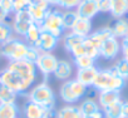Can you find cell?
<instances>
[{"instance_id": "cell-1", "label": "cell", "mask_w": 128, "mask_h": 118, "mask_svg": "<svg viewBox=\"0 0 128 118\" xmlns=\"http://www.w3.org/2000/svg\"><path fill=\"white\" fill-rule=\"evenodd\" d=\"M126 86V80L117 74V72L112 68L99 69L98 74L96 77V80L93 83V88L97 92L102 90H117L120 92L123 87Z\"/></svg>"}, {"instance_id": "cell-2", "label": "cell", "mask_w": 128, "mask_h": 118, "mask_svg": "<svg viewBox=\"0 0 128 118\" xmlns=\"http://www.w3.org/2000/svg\"><path fill=\"white\" fill-rule=\"evenodd\" d=\"M0 82H3L5 86H8L18 96L26 94L30 90V88L34 86V82L26 79L25 77H23L22 74H19L18 72L8 67L0 70Z\"/></svg>"}, {"instance_id": "cell-3", "label": "cell", "mask_w": 128, "mask_h": 118, "mask_svg": "<svg viewBox=\"0 0 128 118\" xmlns=\"http://www.w3.org/2000/svg\"><path fill=\"white\" fill-rule=\"evenodd\" d=\"M28 100L34 102L43 108H56V98L54 94V90L50 88V86L44 80L40 82L30 88V90L26 93Z\"/></svg>"}, {"instance_id": "cell-4", "label": "cell", "mask_w": 128, "mask_h": 118, "mask_svg": "<svg viewBox=\"0 0 128 118\" xmlns=\"http://www.w3.org/2000/svg\"><path fill=\"white\" fill-rule=\"evenodd\" d=\"M88 90V87L82 84L79 80L74 79H68L66 80L59 89V96L60 99L66 104H76L79 102L82 98L86 97Z\"/></svg>"}, {"instance_id": "cell-5", "label": "cell", "mask_w": 128, "mask_h": 118, "mask_svg": "<svg viewBox=\"0 0 128 118\" xmlns=\"http://www.w3.org/2000/svg\"><path fill=\"white\" fill-rule=\"evenodd\" d=\"M28 49H29V45L25 43V40L18 36H14L9 39L8 42L0 44V54H2V56L6 58L9 62L25 59Z\"/></svg>"}, {"instance_id": "cell-6", "label": "cell", "mask_w": 128, "mask_h": 118, "mask_svg": "<svg viewBox=\"0 0 128 118\" xmlns=\"http://www.w3.org/2000/svg\"><path fill=\"white\" fill-rule=\"evenodd\" d=\"M40 29L43 32H48L58 38L63 36L64 34V26L62 23V12L56 10V9H50L46 14V16L44 18V20L39 24Z\"/></svg>"}, {"instance_id": "cell-7", "label": "cell", "mask_w": 128, "mask_h": 118, "mask_svg": "<svg viewBox=\"0 0 128 118\" xmlns=\"http://www.w3.org/2000/svg\"><path fill=\"white\" fill-rule=\"evenodd\" d=\"M59 59L52 54V53H40L38 60L35 62V67L39 73L43 74V77L46 79L50 74L54 73L56 66H58Z\"/></svg>"}, {"instance_id": "cell-8", "label": "cell", "mask_w": 128, "mask_h": 118, "mask_svg": "<svg viewBox=\"0 0 128 118\" xmlns=\"http://www.w3.org/2000/svg\"><path fill=\"white\" fill-rule=\"evenodd\" d=\"M6 67L13 69V70H15V72H18L19 74H22L23 77H25L26 79H29V80H32L34 83H35V80L38 78V73L39 72H38L35 64L25 60V59H23V60L9 62Z\"/></svg>"}, {"instance_id": "cell-9", "label": "cell", "mask_w": 128, "mask_h": 118, "mask_svg": "<svg viewBox=\"0 0 128 118\" xmlns=\"http://www.w3.org/2000/svg\"><path fill=\"white\" fill-rule=\"evenodd\" d=\"M33 19L30 16V14L28 13V10H23V12H18L14 13V18H13V30L14 34L18 36H25L29 26L33 24Z\"/></svg>"}, {"instance_id": "cell-10", "label": "cell", "mask_w": 128, "mask_h": 118, "mask_svg": "<svg viewBox=\"0 0 128 118\" xmlns=\"http://www.w3.org/2000/svg\"><path fill=\"white\" fill-rule=\"evenodd\" d=\"M122 53V45L119 39L110 36L108 38L99 48V58H103L106 60H112L116 59Z\"/></svg>"}, {"instance_id": "cell-11", "label": "cell", "mask_w": 128, "mask_h": 118, "mask_svg": "<svg viewBox=\"0 0 128 118\" xmlns=\"http://www.w3.org/2000/svg\"><path fill=\"white\" fill-rule=\"evenodd\" d=\"M59 40L60 38L48 33V32H43L42 30V34L38 39V42L35 43V48L40 52V53H52L59 44Z\"/></svg>"}, {"instance_id": "cell-12", "label": "cell", "mask_w": 128, "mask_h": 118, "mask_svg": "<svg viewBox=\"0 0 128 118\" xmlns=\"http://www.w3.org/2000/svg\"><path fill=\"white\" fill-rule=\"evenodd\" d=\"M78 16L92 20L98 13V0H82L76 9Z\"/></svg>"}, {"instance_id": "cell-13", "label": "cell", "mask_w": 128, "mask_h": 118, "mask_svg": "<svg viewBox=\"0 0 128 118\" xmlns=\"http://www.w3.org/2000/svg\"><path fill=\"white\" fill-rule=\"evenodd\" d=\"M97 100L100 106V109H104L119 100H122L120 98V92L117 90H102L98 92L97 94Z\"/></svg>"}, {"instance_id": "cell-14", "label": "cell", "mask_w": 128, "mask_h": 118, "mask_svg": "<svg viewBox=\"0 0 128 118\" xmlns=\"http://www.w3.org/2000/svg\"><path fill=\"white\" fill-rule=\"evenodd\" d=\"M98 68L94 66V67H90V68H84V69H77V74H76V79L79 80L82 84H84L86 87H92L94 80H96V77L98 74Z\"/></svg>"}, {"instance_id": "cell-15", "label": "cell", "mask_w": 128, "mask_h": 118, "mask_svg": "<svg viewBox=\"0 0 128 118\" xmlns=\"http://www.w3.org/2000/svg\"><path fill=\"white\" fill-rule=\"evenodd\" d=\"M72 74H73V64L69 60H66V59H62L58 62V66L53 73V76L58 80H64V82L70 79Z\"/></svg>"}, {"instance_id": "cell-16", "label": "cell", "mask_w": 128, "mask_h": 118, "mask_svg": "<svg viewBox=\"0 0 128 118\" xmlns=\"http://www.w3.org/2000/svg\"><path fill=\"white\" fill-rule=\"evenodd\" d=\"M110 36H113V35H112V32H110V28H109V26H103V28H100V29H98V30H96V32H92L90 35L87 36V39H88L89 43H92L96 48L99 49L100 45H102L108 38H110Z\"/></svg>"}, {"instance_id": "cell-17", "label": "cell", "mask_w": 128, "mask_h": 118, "mask_svg": "<svg viewBox=\"0 0 128 118\" xmlns=\"http://www.w3.org/2000/svg\"><path fill=\"white\" fill-rule=\"evenodd\" d=\"M86 38H82L79 35H77L76 33H73L72 30L70 32H67L64 33L63 36H62V42H63V46L68 53H72L77 46L82 45L83 42H84Z\"/></svg>"}, {"instance_id": "cell-18", "label": "cell", "mask_w": 128, "mask_h": 118, "mask_svg": "<svg viewBox=\"0 0 128 118\" xmlns=\"http://www.w3.org/2000/svg\"><path fill=\"white\" fill-rule=\"evenodd\" d=\"M23 116L25 118H45V108L28 100L23 107Z\"/></svg>"}, {"instance_id": "cell-19", "label": "cell", "mask_w": 128, "mask_h": 118, "mask_svg": "<svg viewBox=\"0 0 128 118\" xmlns=\"http://www.w3.org/2000/svg\"><path fill=\"white\" fill-rule=\"evenodd\" d=\"M112 35L117 39H122L128 34V19L126 18H119L114 19V22L109 25Z\"/></svg>"}, {"instance_id": "cell-20", "label": "cell", "mask_w": 128, "mask_h": 118, "mask_svg": "<svg viewBox=\"0 0 128 118\" xmlns=\"http://www.w3.org/2000/svg\"><path fill=\"white\" fill-rule=\"evenodd\" d=\"M92 26H93L92 25V20L78 16V19H77V22H76L72 32L76 33L77 35L82 36V38H87L92 33Z\"/></svg>"}, {"instance_id": "cell-21", "label": "cell", "mask_w": 128, "mask_h": 118, "mask_svg": "<svg viewBox=\"0 0 128 118\" xmlns=\"http://www.w3.org/2000/svg\"><path fill=\"white\" fill-rule=\"evenodd\" d=\"M56 118H83V114L77 104H66L56 110Z\"/></svg>"}, {"instance_id": "cell-22", "label": "cell", "mask_w": 128, "mask_h": 118, "mask_svg": "<svg viewBox=\"0 0 128 118\" xmlns=\"http://www.w3.org/2000/svg\"><path fill=\"white\" fill-rule=\"evenodd\" d=\"M109 13L114 19L124 18L128 14V0H110Z\"/></svg>"}, {"instance_id": "cell-23", "label": "cell", "mask_w": 128, "mask_h": 118, "mask_svg": "<svg viewBox=\"0 0 128 118\" xmlns=\"http://www.w3.org/2000/svg\"><path fill=\"white\" fill-rule=\"evenodd\" d=\"M20 109L16 102L0 103V118H19Z\"/></svg>"}, {"instance_id": "cell-24", "label": "cell", "mask_w": 128, "mask_h": 118, "mask_svg": "<svg viewBox=\"0 0 128 118\" xmlns=\"http://www.w3.org/2000/svg\"><path fill=\"white\" fill-rule=\"evenodd\" d=\"M79 109H80L83 116H90V114H94V113L102 110L98 100H96L94 98H86V99H83L80 102V104H79Z\"/></svg>"}, {"instance_id": "cell-25", "label": "cell", "mask_w": 128, "mask_h": 118, "mask_svg": "<svg viewBox=\"0 0 128 118\" xmlns=\"http://www.w3.org/2000/svg\"><path fill=\"white\" fill-rule=\"evenodd\" d=\"M78 19V14L76 10H64L62 12V23L64 26V30L70 32Z\"/></svg>"}, {"instance_id": "cell-26", "label": "cell", "mask_w": 128, "mask_h": 118, "mask_svg": "<svg viewBox=\"0 0 128 118\" xmlns=\"http://www.w3.org/2000/svg\"><path fill=\"white\" fill-rule=\"evenodd\" d=\"M40 34H42L40 25H39V24H36V23H33V24L29 26V29H28V32H26L25 36H24L25 43H26L28 45H33V46H34V45H35V43L38 42V39H39Z\"/></svg>"}, {"instance_id": "cell-27", "label": "cell", "mask_w": 128, "mask_h": 118, "mask_svg": "<svg viewBox=\"0 0 128 118\" xmlns=\"http://www.w3.org/2000/svg\"><path fill=\"white\" fill-rule=\"evenodd\" d=\"M18 94H15L8 86H5L3 82H0V103H12L16 102Z\"/></svg>"}, {"instance_id": "cell-28", "label": "cell", "mask_w": 128, "mask_h": 118, "mask_svg": "<svg viewBox=\"0 0 128 118\" xmlns=\"http://www.w3.org/2000/svg\"><path fill=\"white\" fill-rule=\"evenodd\" d=\"M122 103H123V100H119V102L102 109L104 118H122Z\"/></svg>"}, {"instance_id": "cell-29", "label": "cell", "mask_w": 128, "mask_h": 118, "mask_svg": "<svg viewBox=\"0 0 128 118\" xmlns=\"http://www.w3.org/2000/svg\"><path fill=\"white\" fill-rule=\"evenodd\" d=\"M26 10H28V13L30 14L33 22L36 23V24H40V23L44 20V18L46 16L48 12H49V10H45V9H42V8L34 6V5H29Z\"/></svg>"}, {"instance_id": "cell-30", "label": "cell", "mask_w": 128, "mask_h": 118, "mask_svg": "<svg viewBox=\"0 0 128 118\" xmlns=\"http://www.w3.org/2000/svg\"><path fill=\"white\" fill-rule=\"evenodd\" d=\"M12 38H14V30L12 24L6 22H0V44L8 42Z\"/></svg>"}, {"instance_id": "cell-31", "label": "cell", "mask_w": 128, "mask_h": 118, "mask_svg": "<svg viewBox=\"0 0 128 118\" xmlns=\"http://www.w3.org/2000/svg\"><path fill=\"white\" fill-rule=\"evenodd\" d=\"M73 63L77 67V69H84V68H90L96 66V59L88 56V55H82L78 58H73Z\"/></svg>"}, {"instance_id": "cell-32", "label": "cell", "mask_w": 128, "mask_h": 118, "mask_svg": "<svg viewBox=\"0 0 128 118\" xmlns=\"http://www.w3.org/2000/svg\"><path fill=\"white\" fill-rule=\"evenodd\" d=\"M113 69L117 72V74L119 77H122L126 82L128 80V60L124 59L123 56L119 59V60L113 66Z\"/></svg>"}, {"instance_id": "cell-33", "label": "cell", "mask_w": 128, "mask_h": 118, "mask_svg": "<svg viewBox=\"0 0 128 118\" xmlns=\"http://www.w3.org/2000/svg\"><path fill=\"white\" fill-rule=\"evenodd\" d=\"M80 2L82 0H60L58 6L64 10H74V9H77V6L79 5Z\"/></svg>"}, {"instance_id": "cell-34", "label": "cell", "mask_w": 128, "mask_h": 118, "mask_svg": "<svg viewBox=\"0 0 128 118\" xmlns=\"http://www.w3.org/2000/svg\"><path fill=\"white\" fill-rule=\"evenodd\" d=\"M10 2L13 6V13L26 10L29 6V0H10Z\"/></svg>"}, {"instance_id": "cell-35", "label": "cell", "mask_w": 128, "mask_h": 118, "mask_svg": "<svg viewBox=\"0 0 128 118\" xmlns=\"http://www.w3.org/2000/svg\"><path fill=\"white\" fill-rule=\"evenodd\" d=\"M39 55H40V52H39L35 46L29 45V49H28V53H26V56H25V60H28V62L35 64V62L38 60Z\"/></svg>"}, {"instance_id": "cell-36", "label": "cell", "mask_w": 128, "mask_h": 118, "mask_svg": "<svg viewBox=\"0 0 128 118\" xmlns=\"http://www.w3.org/2000/svg\"><path fill=\"white\" fill-rule=\"evenodd\" d=\"M29 5H34V6L45 9V10H50L52 9V6L49 5V3L46 2V0H29Z\"/></svg>"}, {"instance_id": "cell-37", "label": "cell", "mask_w": 128, "mask_h": 118, "mask_svg": "<svg viewBox=\"0 0 128 118\" xmlns=\"http://www.w3.org/2000/svg\"><path fill=\"white\" fill-rule=\"evenodd\" d=\"M98 10L99 13L110 12V0H98Z\"/></svg>"}, {"instance_id": "cell-38", "label": "cell", "mask_w": 128, "mask_h": 118, "mask_svg": "<svg viewBox=\"0 0 128 118\" xmlns=\"http://www.w3.org/2000/svg\"><path fill=\"white\" fill-rule=\"evenodd\" d=\"M0 4H2V6L4 8V10L8 14L13 13V6H12V2H10V0H0Z\"/></svg>"}, {"instance_id": "cell-39", "label": "cell", "mask_w": 128, "mask_h": 118, "mask_svg": "<svg viewBox=\"0 0 128 118\" xmlns=\"http://www.w3.org/2000/svg\"><path fill=\"white\" fill-rule=\"evenodd\" d=\"M122 118H128V102L122 103Z\"/></svg>"}, {"instance_id": "cell-40", "label": "cell", "mask_w": 128, "mask_h": 118, "mask_svg": "<svg viewBox=\"0 0 128 118\" xmlns=\"http://www.w3.org/2000/svg\"><path fill=\"white\" fill-rule=\"evenodd\" d=\"M9 14L4 10V8L2 6V4H0V22H6Z\"/></svg>"}, {"instance_id": "cell-41", "label": "cell", "mask_w": 128, "mask_h": 118, "mask_svg": "<svg viewBox=\"0 0 128 118\" xmlns=\"http://www.w3.org/2000/svg\"><path fill=\"white\" fill-rule=\"evenodd\" d=\"M83 118H104V114H103V110H99L90 116H83Z\"/></svg>"}, {"instance_id": "cell-42", "label": "cell", "mask_w": 128, "mask_h": 118, "mask_svg": "<svg viewBox=\"0 0 128 118\" xmlns=\"http://www.w3.org/2000/svg\"><path fill=\"white\" fill-rule=\"evenodd\" d=\"M120 45H122V48H128V34L120 39Z\"/></svg>"}, {"instance_id": "cell-43", "label": "cell", "mask_w": 128, "mask_h": 118, "mask_svg": "<svg viewBox=\"0 0 128 118\" xmlns=\"http://www.w3.org/2000/svg\"><path fill=\"white\" fill-rule=\"evenodd\" d=\"M46 2L49 3V5H50V6H58L60 0H46Z\"/></svg>"}, {"instance_id": "cell-44", "label": "cell", "mask_w": 128, "mask_h": 118, "mask_svg": "<svg viewBox=\"0 0 128 118\" xmlns=\"http://www.w3.org/2000/svg\"><path fill=\"white\" fill-rule=\"evenodd\" d=\"M122 55L124 59L128 60V48H122Z\"/></svg>"}, {"instance_id": "cell-45", "label": "cell", "mask_w": 128, "mask_h": 118, "mask_svg": "<svg viewBox=\"0 0 128 118\" xmlns=\"http://www.w3.org/2000/svg\"><path fill=\"white\" fill-rule=\"evenodd\" d=\"M127 19H128V14H127Z\"/></svg>"}, {"instance_id": "cell-46", "label": "cell", "mask_w": 128, "mask_h": 118, "mask_svg": "<svg viewBox=\"0 0 128 118\" xmlns=\"http://www.w3.org/2000/svg\"><path fill=\"white\" fill-rule=\"evenodd\" d=\"M0 58H2V54H0Z\"/></svg>"}]
</instances>
